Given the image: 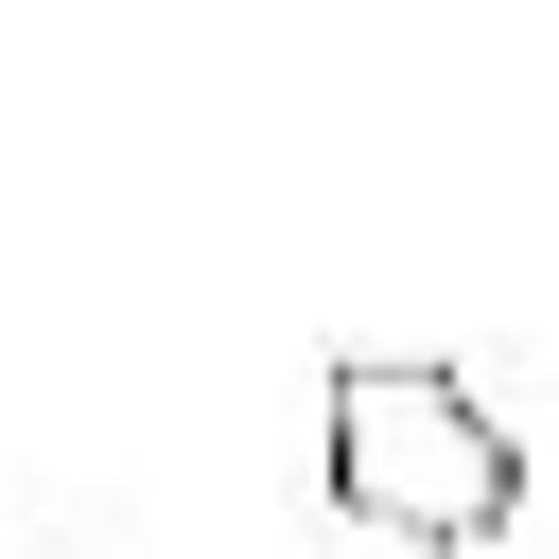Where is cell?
I'll return each instance as SVG.
<instances>
[{"label":"cell","mask_w":559,"mask_h":559,"mask_svg":"<svg viewBox=\"0 0 559 559\" xmlns=\"http://www.w3.org/2000/svg\"><path fill=\"white\" fill-rule=\"evenodd\" d=\"M314 472L367 542H419V559H489L524 524V437L419 349H349L314 384Z\"/></svg>","instance_id":"cell-1"}]
</instances>
